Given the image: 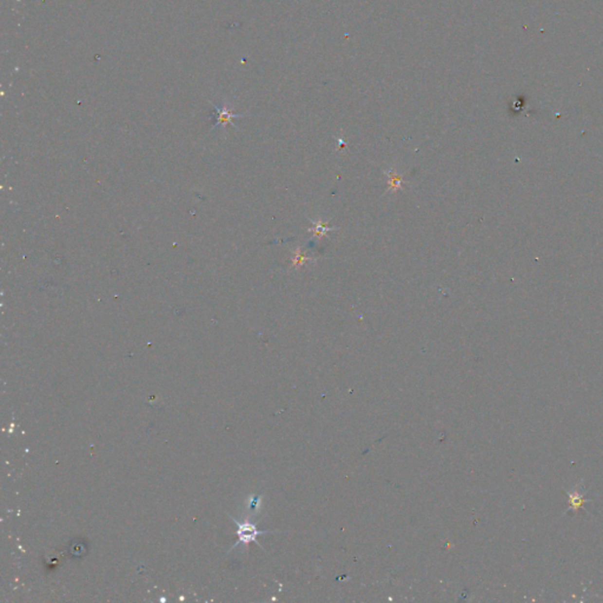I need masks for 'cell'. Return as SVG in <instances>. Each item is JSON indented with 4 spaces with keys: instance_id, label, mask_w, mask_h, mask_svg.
I'll return each mask as SVG.
<instances>
[{
    "instance_id": "obj_5",
    "label": "cell",
    "mask_w": 603,
    "mask_h": 603,
    "mask_svg": "<svg viewBox=\"0 0 603 603\" xmlns=\"http://www.w3.org/2000/svg\"><path fill=\"white\" fill-rule=\"evenodd\" d=\"M315 258H310L308 257L307 255H304L302 252L301 248H297L296 251L293 252L292 258H291V266L294 269H299L301 266H303L305 264V263L308 262H315Z\"/></svg>"
},
{
    "instance_id": "obj_2",
    "label": "cell",
    "mask_w": 603,
    "mask_h": 603,
    "mask_svg": "<svg viewBox=\"0 0 603 603\" xmlns=\"http://www.w3.org/2000/svg\"><path fill=\"white\" fill-rule=\"evenodd\" d=\"M215 108H216V125H228L230 124V123H232V119H234V118L242 117L240 114L232 113V112L230 111L226 106L219 109L215 105Z\"/></svg>"
},
{
    "instance_id": "obj_1",
    "label": "cell",
    "mask_w": 603,
    "mask_h": 603,
    "mask_svg": "<svg viewBox=\"0 0 603 603\" xmlns=\"http://www.w3.org/2000/svg\"><path fill=\"white\" fill-rule=\"evenodd\" d=\"M232 521L237 524L238 529H237V536H238V542L235 543V546L232 547V548H236L237 546H239L240 543L242 545H249L250 542H255L257 543L258 546L260 547V548H263L262 546H260V543L257 541V537L259 536V535H264V534H269V532H274V531H270V530H259L257 528V524L256 523H250V522H244L240 523L238 522V521H236V518L231 517Z\"/></svg>"
},
{
    "instance_id": "obj_6",
    "label": "cell",
    "mask_w": 603,
    "mask_h": 603,
    "mask_svg": "<svg viewBox=\"0 0 603 603\" xmlns=\"http://www.w3.org/2000/svg\"><path fill=\"white\" fill-rule=\"evenodd\" d=\"M259 501H260V496H254V497L251 498L250 510H255V509H257L258 503H259Z\"/></svg>"
},
{
    "instance_id": "obj_3",
    "label": "cell",
    "mask_w": 603,
    "mask_h": 603,
    "mask_svg": "<svg viewBox=\"0 0 603 603\" xmlns=\"http://www.w3.org/2000/svg\"><path fill=\"white\" fill-rule=\"evenodd\" d=\"M333 229H335V226L329 225L328 221H323V220L318 219L317 221H313L312 226L308 228V231H309L310 234H312L313 237L322 238V237H324V236H327L328 232Z\"/></svg>"
},
{
    "instance_id": "obj_4",
    "label": "cell",
    "mask_w": 603,
    "mask_h": 603,
    "mask_svg": "<svg viewBox=\"0 0 603 603\" xmlns=\"http://www.w3.org/2000/svg\"><path fill=\"white\" fill-rule=\"evenodd\" d=\"M386 176H388V185H389V191L392 192H397L398 190L402 189L403 184H404V179H403V177L400 175V173L396 172V170L391 169L389 171H386Z\"/></svg>"
}]
</instances>
